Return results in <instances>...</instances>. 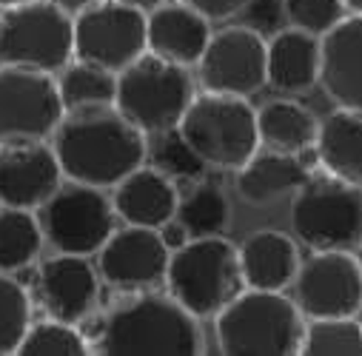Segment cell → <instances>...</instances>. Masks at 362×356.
Segmentation results:
<instances>
[{"label": "cell", "instance_id": "6da1fadb", "mask_svg": "<svg viewBox=\"0 0 362 356\" xmlns=\"http://www.w3.org/2000/svg\"><path fill=\"white\" fill-rule=\"evenodd\" d=\"M49 143L66 180L106 191L148 160V134L115 106L66 112Z\"/></svg>", "mask_w": 362, "mask_h": 356}, {"label": "cell", "instance_id": "7a4b0ae2", "mask_svg": "<svg viewBox=\"0 0 362 356\" xmlns=\"http://www.w3.org/2000/svg\"><path fill=\"white\" fill-rule=\"evenodd\" d=\"M95 353L109 356H194L203 353L197 316L171 294L132 291L103 319L92 342Z\"/></svg>", "mask_w": 362, "mask_h": 356}, {"label": "cell", "instance_id": "3957f363", "mask_svg": "<svg viewBox=\"0 0 362 356\" xmlns=\"http://www.w3.org/2000/svg\"><path fill=\"white\" fill-rule=\"evenodd\" d=\"M214 333L228 356H294L303 348L305 316L283 291L245 288L214 316Z\"/></svg>", "mask_w": 362, "mask_h": 356}, {"label": "cell", "instance_id": "277c9868", "mask_svg": "<svg viewBox=\"0 0 362 356\" xmlns=\"http://www.w3.org/2000/svg\"><path fill=\"white\" fill-rule=\"evenodd\" d=\"M165 288L192 316H217L237 294L245 291L237 245L223 234L192 237L183 248L171 251Z\"/></svg>", "mask_w": 362, "mask_h": 356}, {"label": "cell", "instance_id": "5b68a950", "mask_svg": "<svg viewBox=\"0 0 362 356\" xmlns=\"http://www.w3.org/2000/svg\"><path fill=\"white\" fill-rule=\"evenodd\" d=\"M194 100V80L186 66L160 54H140L117 71L115 109L146 134L174 129Z\"/></svg>", "mask_w": 362, "mask_h": 356}, {"label": "cell", "instance_id": "8992f818", "mask_svg": "<svg viewBox=\"0 0 362 356\" xmlns=\"http://www.w3.org/2000/svg\"><path fill=\"white\" fill-rule=\"evenodd\" d=\"M209 168L237 171L259 151L257 109L248 97L203 92L194 95L177 126Z\"/></svg>", "mask_w": 362, "mask_h": 356}, {"label": "cell", "instance_id": "52a82bcc", "mask_svg": "<svg viewBox=\"0 0 362 356\" xmlns=\"http://www.w3.org/2000/svg\"><path fill=\"white\" fill-rule=\"evenodd\" d=\"M291 231L311 251H351L362 239V186L311 174L294 191Z\"/></svg>", "mask_w": 362, "mask_h": 356}, {"label": "cell", "instance_id": "ba28073f", "mask_svg": "<svg viewBox=\"0 0 362 356\" xmlns=\"http://www.w3.org/2000/svg\"><path fill=\"white\" fill-rule=\"evenodd\" d=\"M74 57V18L49 0L0 12V66L60 71Z\"/></svg>", "mask_w": 362, "mask_h": 356}, {"label": "cell", "instance_id": "9c48e42d", "mask_svg": "<svg viewBox=\"0 0 362 356\" xmlns=\"http://www.w3.org/2000/svg\"><path fill=\"white\" fill-rule=\"evenodd\" d=\"M46 242L60 254L92 256L115 234L117 211L106 189L63 180L60 189L37 208Z\"/></svg>", "mask_w": 362, "mask_h": 356}, {"label": "cell", "instance_id": "30bf717a", "mask_svg": "<svg viewBox=\"0 0 362 356\" xmlns=\"http://www.w3.org/2000/svg\"><path fill=\"white\" fill-rule=\"evenodd\" d=\"M63 117L66 106L49 71L0 66V146L52 140Z\"/></svg>", "mask_w": 362, "mask_h": 356}, {"label": "cell", "instance_id": "8fae6325", "mask_svg": "<svg viewBox=\"0 0 362 356\" xmlns=\"http://www.w3.org/2000/svg\"><path fill=\"white\" fill-rule=\"evenodd\" d=\"M146 52V12L126 6L120 0H100L74 15L77 60L98 63L117 74Z\"/></svg>", "mask_w": 362, "mask_h": 356}, {"label": "cell", "instance_id": "7c38bea8", "mask_svg": "<svg viewBox=\"0 0 362 356\" xmlns=\"http://www.w3.org/2000/svg\"><path fill=\"white\" fill-rule=\"evenodd\" d=\"M305 319L356 316L362 311V268L351 251H314L291 283Z\"/></svg>", "mask_w": 362, "mask_h": 356}, {"label": "cell", "instance_id": "4fadbf2b", "mask_svg": "<svg viewBox=\"0 0 362 356\" xmlns=\"http://www.w3.org/2000/svg\"><path fill=\"white\" fill-rule=\"evenodd\" d=\"M268 43L251 26H228L211 35L197 71L203 92L251 97L268 83L265 71Z\"/></svg>", "mask_w": 362, "mask_h": 356}, {"label": "cell", "instance_id": "5bb4252c", "mask_svg": "<svg viewBox=\"0 0 362 356\" xmlns=\"http://www.w3.org/2000/svg\"><path fill=\"white\" fill-rule=\"evenodd\" d=\"M171 251L163 245L157 228L123 225L98 251L100 280L117 291H148L165 283Z\"/></svg>", "mask_w": 362, "mask_h": 356}, {"label": "cell", "instance_id": "9a60e30c", "mask_svg": "<svg viewBox=\"0 0 362 356\" xmlns=\"http://www.w3.org/2000/svg\"><path fill=\"white\" fill-rule=\"evenodd\" d=\"M35 288L49 316L80 325L100 299V271L88 256L54 251V256L37 265Z\"/></svg>", "mask_w": 362, "mask_h": 356}, {"label": "cell", "instance_id": "2e32d148", "mask_svg": "<svg viewBox=\"0 0 362 356\" xmlns=\"http://www.w3.org/2000/svg\"><path fill=\"white\" fill-rule=\"evenodd\" d=\"M66 180L49 140L0 146V206L37 211Z\"/></svg>", "mask_w": 362, "mask_h": 356}, {"label": "cell", "instance_id": "e0dca14e", "mask_svg": "<svg viewBox=\"0 0 362 356\" xmlns=\"http://www.w3.org/2000/svg\"><path fill=\"white\" fill-rule=\"evenodd\" d=\"M320 85L337 109L362 114V15H345L320 37Z\"/></svg>", "mask_w": 362, "mask_h": 356}, {"label": "cell", "instance_id": "ac0fdd59", "mask_svg": "<svg viewBox=\"0 0 362 356\" xmlns=\"http://www.w3.org/2000/svg\"><path fill=\"white\" fill-rule=\"evenodd\" d=\"M211 35V20L180 0H165L146 15L148 52L186 69L200 63Z\"/></svg>", "mask_w": 362, "mask_h": 356}, {"label": "cell", "instance_id": "d6986e66", "mask_svg": "<svg viewBox=\"0 0 362 356\" xmlns=\"http://www.w3.org/2000/svg\"><path fill=\"white\" fill-rule=\"evenodd\" d=\"M112 203L117 220L140 228H160L171 217H177L180 189L171 177H165L154 165H140L112 189Z\"/></svg>", "mask_w": 362, "mask_h": 356}, {"label": "cell", "instance_id": "ffe728a7", "mask_svg": "<svg viewBox=\"0 0 362 356\" xmlns=\"http://www.w3.org/2000/svg\"><path fill=\"white\" fill-rule=\"evenodd\" d=\"M320 66H322V46L317 35H308L303 29H280L268 40L265 54V71L268 85H274L280 95H305L320 83Z\"/></svg>", "mask_w": 362, "mask_h": 356}, {"label": "cell", "instance_id": "44dd1931", "mask_svg": "<svg viewBox=\"0 0 362 356\" xmlns=\"http://www.w3.org/2000/svg\"><path fill=\"white\" fill-rule=\"evenodd\" d=\"M240 254V271L245 280V288L257 291H286L291 288L297 268H300V251L294 237L283 231H254L243 239L237 248Z\"/></svg>", "mask_w": 362, "mask_h": 356}, {"label": "cell", "instance_id": "7402d4cb", "mask_svg": "<svg viewBox=\"0 0 362 356\" xmlns=\"http://www.w3.org/2000/svg\"><path fill=\"white\" fill-rule=\"evenodd\" d=\"M237 174V194L248 206H271L280 203L283 197L294 194L308 177V165L297 154H283V151H257Z\"/></svg>", "mask_w": 362, "mask_h": 356}, {"label": "cell", "instance_id": "603a6c76", "mask_svg": "<svg viewBox=\"0 0 362 356\" xmlns=\"http://www.w3.org/2000/svg\"><path fill=\"white\" fill-rule=\"evenodd\" d=\"M314 154L325 174L362 186V114L337 109L322 117Z\"/></svg>", "mask_w": 362, "mask_h": 356}, {"label": "cell", "instance_id": "cb8c5ba5", "mask_svg": "<svg viewBox=\"0 0 362 356\" xmlns=\"http://www.w3.org/2000/svg\"><path fill=\"white\" fill-rule=\"evenodd\" d=\"M317 131H320L317 114L297 100H268L265 106L257 109L259 146L271 151L303 157L305 151H314Z\"/></svg>", "mask_w": 362, "mask_h": 356}, {"label": "cell", "instance_id": "d4e9b609", "mask_svg": "<svg viewBox=\"0 0 362 356\" xmlns=\"http://www.w3.org/2000/svg\"><path fill=\"white\" fill-rule=\"evenodd\" d=\"M43 228L35 211L0 206V274L32 268L43 251Z\"/></svg>", "mask_w": 362, "mask_h": 356}, {"label": "cell", "instance_id": "484cf974", "mask_svg": "<svg viewBox=\"0 0 362 356\" xmlns=\"http://www.w3.org/2000/svg\"><path fill=\"white\" fill-rule=\"evenodd\" d=\"M54 80H57V92H60L66 112L92 109V106H115L117 74L98 63L74 57L60 69V77Z\"/></svg>", "mask_w": 362, "mask_h": 356}, {"label": "cell", "instance_id": "4316f807", "mask_svg": "<svg viewBox=\"0 0 362 356\" xmlns=\"http://www.w3.org/2000/svg\"><path fill=\"white\" fill-rule=\"evenodd\" d=\"M177 220L192 237H214L231 225V203L220 186L200 180L192 183L186 194H180Z\"/></svg>", "mask_w": 362, "mask_h": 356}, {"label": "cell", "instance_id": "83f0119b", "mask_svg": "<svg viewBox=\"0 0 362 356\" xmlns=\"http://www.w3.org/2000/svg\"><path fill=\"white\" fill-rule=\"evenodd\" d=\"M303 356H362V322L356 316L305 319Z\"/></svg>", "mask_w": 362, "mask_h": 356}, {"label": "cell", "instance_id": "f1b7e54d", "mask_svg": "<svg viewBox=\"0 0 362 356\" xmlns=\"http://www.w3.org/2000/svg\"><path fill=\"white\" fill-rule=\"evenodd\" d=\"M154 137V146L148 148V157H151V165L160 168L165 177L180 186V183H200L209 165L200 160V154L189 146V140L183 137L177 126L174 129H165V131H157L151 134Z\"/></svg>", "mask_w": 362, "mask_h": 356}, {"label": "cell", "instance_id": "f546056e", "mask_svg": "<svg viewBox=\"0 0 362 356\" xmlns=\"http://www.w3.org/2000/svg\"><path fill=\"white\" fill-rule=\"evenodd\" d=\"M92 353V342H88L74 322H63V319H40L32 322L18 356H86Z\"/></svg>", "mask_w": 362, "mask_h": 356}, {"label": "cell", "instance_id": "4dcf8cb0", "mask_svg": "<svg viewBox=\"0 0 362 356\" xmlns=\"http://www.w3.org/2000/svg\"><path fill=\"white\" fill-rule=\"evenodd\" d=\"M32 325V299L21 280L0 274V356L18 353Z\"/></svg>", "mask_w": 362, "mask_h": 356}, {"label": "cell", "instance_id": "1f68e13d", "mask_svg": "<svg viewBox=\"0 0 362 356\" xmlns=\"http://www.w3.org/2000/svg\"><path fill=\"white\" fill-rule=\"evenodd\" d=\"M283 15L288 26L322 37L348 15V9L342 0H283Z\"/></svg>", "mask_w": 362, "mask_h": 356}, {"label": "cell", "instance_id": "d6a6232c", "mask_svg": "<svg viewBox=\"0 0 362 356\" xmlns=\"http://www.w3.org/2000/svg\"><path fill=\"white\" fill-rule=\"evenodd\" d=\"M180 4L192 6L209 20H228L248 6V0H180Z\"/></svg>", "mask_w": 362, "mask_h": 356}, {"label": "cell", "instance_id": "836d02e7", "mask_svg": "<svg viewBox=\"0 0 362 356\" xmlns=\"http://www.w3.org/2000/svg\"><path fill=\"white\" fill-rule=\"evenodd\" d=\"M251 18V29H274L283 15V0H248V6L243 9Z\"/></svg>", "mask_w": 362, "mask_h": 356}, {"label": "cell", "instance_id": "e575fe53", "mask_svg": "<svg viewBox=\"0 0 362 356\" xmlns=\"http://www.w3.org/2000/svg\"><path fill=\"white\" fill-rule=\"evenodd\" d=\"M157 234H160V239H163V245L168 248V251H177V248H183L189 239H192V234L186 231V225L180 222L177 217H171L168 222H163L160 228H157Z\"/></svg>", "mask_w": 362, "mask_h": 356}, {"label": "cell", "instance_id": "d590c367", "mask_svg": "<svg viewBox=\"0 0 362 356\" xmlns=\"http://www.w3.org/2000/svg\"><path fill=\"white\" fill-rule=\"evenodd\" d=\"M49 4H54L57 9H63L66 15H80V12H86L88 6H95V4H100V0H49Z\"/></svg>", "mask_w": 362, "mask_h": 356}, {"label": "cell", "instance_id": "8d00e7d4", "mask_svg": "<svg viewBox=\"0 0 362 356\" xmlns=\"http://www.w3.org/2000/svg\"><path fill=\"white\" fill-rule=\"evenodd\" d=\"M120 4H126V6H134V9H140V12H151V9H157L160 4H165V0H120Z\"/></svg>", "mask_w": 362, "mask_h": 356}, {"label": "cell", "instance_id": "74e56055", "mask_svg": "<svg viewBox=\"0 0 362 356\" xmlns=\"http://www.w3.org/2000/svg\"><path fill=\"white\" fill-rule=\"evenodd\" d=\"M351 15H362V0H342Z\"/></svg>", "mask_w": 362, "mask_h": 356}, {"label": "cell", "instance_id": "f35d334b", "mask_svg": "<svg viewBox=\"0 0 362 356\" xmlns=\"http://www.w3.org/2000/svg\"><path fill=\"white\" fill-rule=\"evenodd\" d=\"M21 4H29V0H0V9H9V6H21Z\"/></svg>", "mask_w": 362, "mask_h": 356}, {"label": "cell", "instance_id": "ab89813d", "mask_svg": "<svg viewBox=\"0 0 362 356\" xmlns=\"http://www.w3.org/2000/svg\"><path fill=\"white\" fill-rule=\"evenodd\" d=\"M354 256H356V262H359V268H362V239L356 242V251H354Z\"/></svg>", "mask_w": 362, "mask_h": 356}]
</instances>
